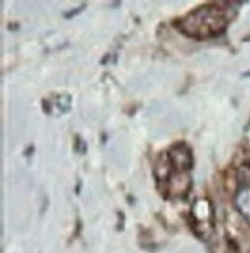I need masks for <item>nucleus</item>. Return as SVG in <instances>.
Listing matches in <instances>:
<instances>
[{"mask_svg": "<svg viewBox=\"0 0 250 253\" xmlns=\"http://www.w3.org/2000/svg\"><path fill=\"white\" fill-rule=\"evenodd\" d=\"M238 207L243 216L250 222V190H244L238 196Z\"/></svg>", "mask_w": 250, "mask_h": 253, "instance_id": "nucleus-2", "label": "nucleus"}, {"mask_svg": "<svg viewBox=\"0 0 250 253\" xmlns=\"http://www.w3.org/2000/svg\"><path fill=\"white\" fill-rule=\"evenodd\" d=\"M229 17L218 6H204L193 11L181 20L179 28L192 37H211L216 36L227 27Z\"/></svg>", "mask_w": 250, "mask_h": 253, "instance_id": "nucleus-1", "label": "nucleus"}]
</instances>
